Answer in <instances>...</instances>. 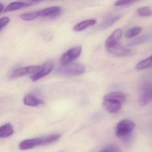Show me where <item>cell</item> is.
<instances>
[{
    "label": "cell",
    "instance_id": "17",
    "mask_svg": "<svg viewBox=\"0 0 152 152\" xmlns=\"http://www.w3.org/2000/svg\"><path fill=\"white\" fill-rule=\"evenodd\" d=\"M148 68H152V55L139 62L136 66V68L138 70H142Z\"/></svg>",
    "mask_w": 152,
    "mask_h": 152
},
{
    "label": "cell",
    "instance_id": "14",
    "mask_svg": "<svg viewBox=\"0 0 152 152\" xmlns=\"http://www.w3.org/2000/svg\"><path fill=\"white\" fill-rule=\"evenodd\" d=\"M97 23L95 19H88L78 23L74 26L73 30L74 31L80 32L84 31L88 27L93 26Z\"/></svg>",
    "mask_w": 152,
    "mask_h": 152
},
{
    "label": "cell",
    "instance_id": "2",
    "mask_svg": "<svg viewBox=\"0 0 152 152\" xmlns=\"http://www.w3.org/2000/svg\"><path fill=\"white\" fill-rule=\"evenodd\" d=\"M85 70L83 65L79 63H72L62 66L56 70V73L63 76H76L83 74Z\"/></svg>",
    "mask_w": 152,
    "mask_h": 152
},
{
    "label": "cell",
    "instance_id": "3",
    "mask_svg": "<svg viewBox=\"0 0 152 152\" xmlns=\"http://www.w3.org/2000/svg\"><path fill=\"white\" fill-rule=\"evenodd\" d=\"M136 127L135 123L129 119H124L118 122L115 127V135L122 137L129 135Z\"/></svg>",
    "mask_w": 152,
    "mask_h": 152
},
{
    "label": "cell",
    "instance_id": "24",
    "mask_svg": "<svg viewBox=\"0 0 152 152\" xmlns=\"http://www.w3.org/2000/svg\"><path fill=\"white\" fill-rule=\"evenodd\" d=\"M99 152H121V151L117 146L112 145L106 147Z\"/></svg>",
    "mask_w": 152,
    "mask_h": 152
},
{
    "label": "cell",
    "instance_id": "10",
    "mask_svg": "<svg viewBox=\"0 0 152 152\" xmlns=\"http://www.w3.org/2000/svg\"><path fill=\"white\" fill-rule=\"evenodd\" d=\"M41 2V1H30L26 2H23V1H15L10 3L8 5L7 7L4 10V13L11 12V11H15L19 10L24 8L29 7L33 5H36Z\"/></svg>",
    "mask_w": 152,
    "mask_h": 152
},
{
    "label": "cell",
    "instance_id": "8",
    "mask_svg": "<svg viewBox=\"0 0 152 152\" xmlns=\"http://www.w3.org/2000/svg\"><path fill=\"white\" fill-rule=\"evenodd\" d=\"M107 50L115 56L122 57L130 56L133 55L134 53L133 50L123 47L120 43L107 49Z\"/></svg>",
    "mask_w": 152,
    "mask_h": 152
},
{
    "label": "cell",
    "instance_id": "7",
    "mask_svg": "<svg viewBox=\"0 0 152 152\" xmlns=\"http://www.w3.org/2000/svg\"><path fill=\"white\" fill-rule=\"evenodd\" d=\"M53 69V63L48 61L43 64L40 70L35 74L31 75V79L33 82L37 81L41 78L49 74Z\"/></svg>",
    "mask_w": 152,
    "mask_h": 152
},
{
    "label": "cell",
    "instance_id": "5",
    "mask_svg": "<svg viewBox=\"0 0 152 152\" xmlns=\"http://www.w3.org/2000/svg\"><path fill=\"white\" fill-rule=\"evenodd\" d=\"M41 68L39 66H29L18 68L10 74V79H16L28 75L35 74Z\"/></svg>",
    "mask_w": 152,
    "mask_h": 152
},
{
    "label": "cell",
    "instance_id": "15",
    "mask_svg": "<svg viewBox=\"0 0 152 152\" xmlns=\"http://www.w3.org/2000/svg\"><path fill=\"white\" fill-rule=\"evenodd\" d=\"M122 17V15H118L110 18L99 24V29H102V30L107 29L110 26H112L118 20H120L121 18Z\"/></svg>",
    "mask_w": 152,
    "mask_h": 152
},
{
    "label": "cell",
    "instance_id": "12",
    "mask_svg": "<svg viewBox=\"0 0 152 152\" xmlns=\"http://www.w3.org/2000/svg\"><path fill=\"white\" fill-rule=\"evenodd\" d=\"M42 145V138H33L23 140L19 144V148L21 150H27Z\"/></svg>",
    "mask_w": 152,
    "mask_h": 152
},
{
    "label": "cell",
    "instance_id": "6",
    "mask_svg": "<svg viewBox=\"0 0 152 152\" xmlns=\"http://www.w3.org/2000/svg\"><path fill=\"white\" fill-rule=\"evenodd\" d=\"M152 101V83L145 84L142 89V92L139 99L141 106H145Z\"/></svg>",
    "mask_w": 152,
    "mask_h": 152
},
{
    "label": "cell",
    "instance_id": "13",
    "mask_svg": "<svg viewBox=\"0 0 152 152\" xmlns=\"http://www.w3.org/2000/svg\"><path fill=\"white\" fill-rule=\"evenodd\" d=\"M23 103L26 105L31 107H37L43 104V101L38 98L34 95L27 94L23 99Z\"/></svg>",
    "mask_w": 152,
    "mask_h": 152
},
{
    "label": "cell",
    "instance_id": "25",
    "mask_svg": "<svg viewBox=\"0 0 152 152\" xmlns=\"http://www.w3.org/2000/svg\"><path fill=\"white\" fill-rule=\"evenodd\" d=\"M10 21V19L9 18L7 17H4L1 18L0 19V29L1 31L2 30V28L5 27L9 23Z\"/></svg>",
    "mask_w": 152,
    "mask_h": 152
},
{
    "label": "cell",
    "instance_id": "20",
    "mask_svg": "<svg viewBox=\"0 0 152 152\" xmlns=\"http://www.w3.org/2000/svg\"><path fill=\"white\" fill-rule=\"evenodd\" d=\"M142 31V28L140 26H135L129 29L125 33V37L132 38L138 35Z\"/></svg>",
    "mask_w": 152,
    "mask_h": 152
},
{
    "label": "cell",
    "instance_id": "23",
    "mask_svg": "<svg viewBox=\"0 0 152 152\" xmlns=\"http://www.w3.org/2000/svg\"><path fill=\"white\" fill-rule=\"evenodd\" d=\"M137 1L133 0H119L116 1L114 5L115 7H122L131 5Z\"/></svg>",
    "mask_w": 152,
    "mask_h": 152
},
{
    "label": "cell",
    "instance_id": "11",
    "mask_svg": "<svg viewBox=\"0 0 152 152\" xmlns=\"http://www.w3.org/2000/svg\"><path fill=\"white\" fill-rule=\"evenodd\" d=\"M62 9L58 6L46 8L39 12H37L39 17H55L61 14Z\"/></svg>",
    "mask_w": 152,
    "mask_h": 152
},
{
    "label": "cell",
    "instance_id": "19",
    "mask_svg": "<svg viewBox=\"0 0 152 152\" xmlns=\"http://www.w3.org/2000/svg\"><path fill=\"white\" fill-rule=\"evenodd\" d=\"M150 39V37L149 35H142V36H140L137 39H135L133 40L131 42L129 43L128 46H135L140 45V44H143V43L148 41Z\"/></svg>",
    "mask_w": 152,
    "mask_h": 152
},
{
    "label": "cell",
    "instance_id": "18",
    "mask_svg": "<svg viewBox=\"0 0 152 152\" xmlns=\"http://www.w3.org/2000/svg\"><path fill=\"white\" fill-rule=\"evenodd\" d=\"M60 137L59 134H53L42 138V145H50L58 140Z\"/></svg>",
    "mask_w": 152,
    "mask_h": 152
},
{
    "label": "cell",
    "instance_id": "9",
    "mask_svg": "<svg viewBox=\"0 0 152 152\" xmlns=\"http://www.w3.org/2000/svg\"><path fill=\"white\" fill-rule=\"evenodd\" d=\"M122 34L121 29L118 28L115 30L106 40L105 46L106 50L119 44Z\"/></svg>",
    "mask_w": 152,
    "mask_h": 152
},
{
    "label": "cell",
    "instance_id": "22",
    "mask_svg": "<svg viewBox=\"0 0 152 152\" xmlns=\"http://www.w3.org/2000/svg\"><path fill=\"white\" fill-rule=\"evenodd\" d=\"M37 12L27 13L21 14L20 18L21 19L25 21H31L35 20L38 17Z\"/></svg>",
    "mask_w": 152,
    "mask_h": 152
},
{
    "label": "cell",
    "instance_id": "26",
    "mask_svg": "<svg viewBox=\"0 0 152 152\" xmlns=\"http://www.w3.org/2000/svg\"><path fill=\"white\" fill-rule=\"evenodd\" d=\"M4 6L2 3H1L0 4V14H1L2 12H4Z\"/></svg>",
    "mask_w": 152,
    "mask_h": 152
},
{
    "label": "cell",
    "instance_id": "1",
    "mask_svg": "<svg viewBox=\"0 0 152 152\" xmlns=\"http://www.w3.org/2000/svg\"><path fill=\"white\" fill-rule=\"evenodd\" d=\"M126 97V94L121 91L110 92L103 97V107L108 113H115L121 109Z\"/></svg>",
    "mask_w": 152,
    "mask_h": 152
},
{
    "label": "cell",
    "instance_id": "16",
    "mask_svg": "<svg viewBox=\"0 0 152 152\" xmlns=\"http://www.w3.org/2000/svg\"><path fill=\"white\" fill-rule=\"evenodd\" d=\"M14 128L10 123L4 124L0 128V137L6 138L10 137L14 133Z\"/></svg>",
    "mask_w": 152,
    "mask_h": 152
},
{
    "label": "cell",
    "instance_id": "21",
    "mask_svg": "<svg viewBox=\"0 0 152 152\" xmlns=\"http://www.w3.org/2000/svg\"><path fill=\"white\" fill-rule=\"evenodd\" d=\"M137 13L141 17H150L152 15V10L148 7L140 8L137 10Z\"/></svg>",
    "mask_w": 152,
    "mask_h": 152
},
{
    "label": "cell",
    "instance_id": "4",
    "mask_svg": "<svg viewBox=\"0 0 152 152\" xmlns=\"http://www.w3.org/2000/svg\"><path fill=\"white\" fill-rule=\"evenodd\" d=\"M82 48L80 46L74 47L70 49L63 54L60 59L62 66L72 64L73 61L77 59L80 56Z\"/></svg>",
    "mask_w": 152,
    "mask_h": 152
}]
</instances>
